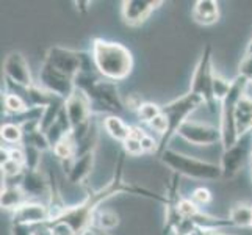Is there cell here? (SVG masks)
<instances>
[{"label": "cell", "mask_w": 252, "mask_h": 235, "mask_svg": "<svg viewBox=\"0 0 252 235\" xmlns=\"http://www.w3.org/2000/svg\"><path fill=\"white\" fill-rule=\"evenodd\" d=\"M124 163H126V154L121 152L118 155V160L115 165L113 177L107 182V184L97 190H88L86 198L82 202L75 204V205H67L63 215L50 223H64L75 232V235H86V234H90L91 228L94 226V216L99 210V205L102 202L108 201V199H111L113 196L121 195V193L152 199V201L161 202L163 205L166 204V196H161V195L147 190L144 187L126 182L124 180Z\"/></svg>", "instance_id": "obj_1"}, {"label": "cell", "mask_w": 252, "mask_h": 235, "mask_svg": "<svg viewBox=\"0 0 252 235\" xmlns=\"http://www.w3.org/2000/svg\"><path fill=\"white\" fill-rule=\"evenodd\" d=\"M75 88L80 90L88 98L94 116H121L126 111L124 99L121 98L118 85L103 78L97 72V69L82 71L75 77Z\"/></svg>", "instance_id": "obj_2"}, {"label": "cell", "mask_w": 252, "mask_h": 235, "mask_svg": "<svg viewBox=\"0 0 252 235\" xmlns=\"http://www.w3.org/2000/svg\"><path fill=\"white\" fill-rule=\"evenodd\" d=\"M90 54L97 72L110 82L124 80L133 71L132 52L121 42L94 38Z\"/></svg>", "instance_id": "obj_3"}, {"label": "cell", "mask_w": 252, "mask_h": 235, "mask_svg": "<svg viewBox=\"0 0 252 235\" xmlns=\"http://www.w3.org/2000/svg\"><path fill=\"white\" fill-rule=\"evenodd\" d=\"M158 157L172 171V174H179V176H185L196 180H216L222 177L220 165L194 159V157L172 151L169 147L166 151H163Z\"/></svg>", "instance_id": "obj_4"}, {"label": "cell", "mask_w": 252, "mask_h": 235, "mask_svg": "<svg viewBox=\"0 0 252 235\" xmlns=\"http://www.w3.org/2000/svg\"><path fill=\"white\" fill-rule=\"evenodd\" d=\"M249 80L243 75H237L232 80V88L229 94L225 96L224 101L220 105V129L222 135V151L229 149L235 141L238 140L237 134V123H235V113L240 99L246 94V90L249 86Z\"/></svg>", "instance_id": "obj_5"}, {"label": "cell", "mask_w": 252, "mask_h": 235, "mask_svg": "<svg viewBox=\"0 0 252 235\" xmlns=\"http://www.w3.org/2000/svg\"><path fill=\"white\" fill-rule=\"evenodd\" d=\"M202 105H205L204 101L193 93H187L177 99L164 103V105L161 107V110H163V115L166 116V121H168V130H166V134H164V136L160 138V149H158L157 155H160L163 151L168 149L169 141L177 135L179 129L187 123L191 113H194L199 107H202Z\"/></svg>", "instance_id": "obj_6"}, {"label": "cell", "mask_w": 252, "mask_h": 235, "mask_svg": "<svg viewBox=\"0 0 252 235\" xmlns=\"http://www.w3.org/2000/svg\"><path fill=\"white\" fill-rule=\"evenodd\" d=\"M42 63L50 66L52 69H55L58 72L74 78V80L82 71L95 69L90 52L75 50V49H69V47H63V46L49 47Z\"/></svg>", "instance_id": "obj_7"}, {"label": "cell", "mask_w": 252, "mask_h": 235, "mask_svg": "<svg viewBox=\"0 0 252 235\" xmlns=\"http://www.w3.org/2000/svg\"><path fill=\"white\" fill-rule=\"evenodd\" d=\"M212 46L207 44L202 50L201 57H199L193 77H191V85H189V93H193L196 96H199L205 107L210 110L212 113H216L220 103L215 99L213 94V77H215V71H213V63H212Z\"/></svg>", "instance_id": "obj_8"}, {"label": "cell", "mask_w": 252, "mask_h": 235, "mask_svg": "<svg viewBox=\"0 0 252 235\" xmlns=\"http://www.w3.org/2000/svg\"><path fill=\"white\" fill-rule=\"evenodd\" d=\"M252 159V132L238 136L232 147L222 151L221 155V171L224 179H233L245 168V165Z\"/></svg>", "instance_id": "obj_9"}, {"label": "cell", "mask_w": 252, "mask_h": 235, "mask_svg": "<svg viewBox=\"0 0 252 235\" xmlns=\"http://www.w3.org/2000/svg\"><path fill=\"white\" fill-rule=\"evenodd\" d=\"M177 136L193 146H213L222 141L220 126L204 124L191 119L179 129Z\"/></svg>", "instance_id": "obj_10"}, {"label": "cell", "mask_w": 252, "mask_h": 235, "mask_svg": "<svg viewBox=\"0 0 252 235\" xmlns=\"http://www.w3.org/2000/svg\"><path fill=\"white\" fill-rule=\"evenodd\" d=\"M166 204H164V224H163V234H174L179 226L184 221V216L180 213V176L179 174H172V177L166 188Z\"/></svg>", "instance_id": "obj_11"}, {"label": "cell", "mask_w": 252, "mask_h": 235, "mask_svg": "<svg viewBox=\"0 0 252 235\" xmlns=\"http://www.w3.org/2000/svg\"><path fill=\"white\" fill-rule=\"evenodd\" d=\"M38 85L42 90H46L47 93L54 94L63 101H67L77 90L74 78L55 71V69H52L50 66H47L44 63L41 65V69H39V83Z\"/></svg>", "instance_id": "obj_12"}, {"label": "cell", "mask_w": 252, "mask_h": 235, "mask_svg": "<svg viewBox=\"0 0 252 235\" xmlns=\"http://www.w3.org/2000/svg\"><path fill=\"white\" fill-rule=\"evenodd\" d=\"M3 78L6 82H11V83L19 85V86H25V88L36 85L33 82L27 58H25L24 54L19 50H13L5 57V60H3Z\"/></svg>", "instance_id": "obj_13"}, {"label": "cell", "mask_w": 252, "mask_h": 235, "mask_svg": "<svg viewBox=\"0 0 252 235\" xmlns=\"http://www.w3.org/2000/svg\"><path fill=\"white\" fill-rule=\"evenodd\" d=\"M163 3V0H124L121 2V17L128 27H140Z\"/></svg>", "instance_id": "obj_14"}, {"label": "cell", "mask_w": 252, "mask_h": 235, "mask_svg": "<svg viewBox=\"0 0 252 235\" xmlns=\"http://www.w3.org/2000/svg\"><path fill=\"white\" fill-rule=\"evenodd\" d=\"M64 110H66V115H67L69 121H71L72 130L86 124V123H90V121L94 118L90 101L80 90H75L71 98L64 102Z\"/></svg>", "instance_id": "obj_15"}, {"label": "cell", "mask_w": 252, "mask_h": 235, "mask_svg": "<svg viewBox=\"0 0 252 235\" xmlns=\"http://www.w3.org/2000/svg\"><path fill=\"white\" fill-rule=\"evenodd\" d=\"M50 221V210L47 204L27 201L21 205L17 210L13 212V223L11 224H25V226H34L41 223Z\"/></svg>", "instance_id": "obj_16"}, {"label": "cell", "mask_w": 252, "mask_h": 235, "mask_svg": "<svg viewBox=\"0 0 252 235\" xmlns=\"http://www.w3.org/2000/svg\"><path fill=\"white\" fill-rule=\"evenodd\" d=\"M21 188L25 191V195L30 198H39L50 193V182L49 176L46 177L39 169H25L24 176L19 180Z\"/></svg>", "instance_id": "obj_17"}, {"label": "cell", "mask_w": 252, "mask_h": 235, "mask_svg": "<svg viewBox=\"0 0 252 235\" xmlns=\"http://www.w3.org/2000/svg\"><path fill=\"white\" fill-rule=\"evenodd\" d=\"M191 19L204 27L216 24L220 21V3L215 0H197L191 10Z\"/></svg>", "instance_id": "obj_18"}, {"label": "cell", "mask_w": 252, "mask_h": 235, "mask_svg": "<svg viewBox=\"0 0 252 235\" xmlns=\"http://www.w3.org/2000/svg\"><path fill=\"white\" fill-rule=\"evenodd\" d=\"M94 160H95V152H88L85 155L77 157L72 162V165L66 171V177L71 184H83V182L90 177V174L94 168Z\"/></svg>", "instance_id": "obj_19"}, {"label": "cell", "mask_w": 252, "mask_h": 235, "mask_svg": "<svg viewBox=\"0 0 252 235\" xmlns=\"http://www.w3.org/2000/svg\"><path fill=\"white\" fill-rule=\"evenodd\" d=\"M27 201H30L25 191L21 188L19 184H5L2 187V193H0V205L5 210L14 212L21 205H24Z\"/></svg>", "instance_id": "obj_20"}, {"label": "cell", "mask_w": 252, "mask_h": 235, "mask_svg": "<svg viewBox=\"0 0 252 235\" xmlns=\"http://www.w3.org/2000/svg\"><path fill=\"white\" fill-rule=\"evenodd\" d=\"M235 123H237V134L238 136L252 132V98L245 94L240 99L235 113Z\"/></svg>", "instance_id": "obj_21"}, {"label": "cell", "mask_w": 252, "mask_h": 235, "mask_svg": "<svg viewBox=\"0 0 252 235\" xmlns=\"http://www.w3.org/2000/svg\"><path fill=\"white\" fill-rule=\"evenodd\" d=\"M102 127L113 138V140L119 141L121 144H123L130 135V126L126 123L123 118L116 116V115L103 118L102 119Z\"/></svg>", "instance_id": "obj_22"}, {"label": "cell", "mask_w": 252, "mask_h": 235, "mask_svg": "<svg viewBox=\"0 0 252 235\" xmlns=\"http://www.w3.org/2000/svg\"><path fill=\"white\" fill-rule=\"evenodd\" d=\"M71 134H72L71 121H69V118L66 115V110L63 108V111L60 113V116L57 118V121L47 129V132H46V136L49 140L50 147H54L57 143L62 141L64 136L71 135Z\"/></svg>", "instance_id": "obj_23"}, {"label": "cell", "mask_w": 252, "mask_h": 235, "mask_svg": "<svg viewBox=\"0 0 252 235\" xmlns=\"http://www.w3.org/2000/svg\"><path fill=\"white\" fill-rule=\"evenodd\" d=\"M229 220L235 228H251L252 224V204L237 202L229 212Z\"/></svg>", "instance_id": "obj_24"}, {"label": "cell", "mask_w": 252, "mask_h": 235, "mask_svg": "<svg viewBox=\"0 0 252 235\" xmlns=\"http://www.w3.org/2000/svg\"><path fill=\"white\" fill-rule=\"evenodd\" d=\"M2 105H3V110L6 115L10 116H19L22 113L29 111L30 107L27 105V102H25L19 94H14V93H3L2 96Z\"/></svg>", "instance_id": "obj_25"}, {"label": "cell", "mask_w": 252, "mask_h": 235, "mask_svg": "<svg viewBox=\"0 0 252 235\" xmlns=\"http://www.w3.org/2000/svg\"><path fill=\"white\" fill-rule=\"evenodd\" d=\"M0 136H2V143L10 146H22L24 141L22 127L16 123L2 124V127H0Z\"/></svg>", "instance_id": "obj_26"}, {"label": "cell", "mask_w": 252, "mask_h": 235, "mask_svg": "<svg viewBox=\"0 0 252 235\" xmlns=\"http://www.w3.org/2000/svg\"><path fill=\"white\" fill-rule=\"evenodd\" d=\"M118 224H119V216L118 213L111 210H100L99 208L97 213L94 216V226L102 231H111V229H115Z\"/></svg>", "instance_id": "obj_27"}, {"label": "cell", "mask_w": 252, "mask_h": 235, "mask_svg": "<svg viewBox=\"0 0 252 235\" xmlns=\"http://www.w3.org/2000/svg\"><path fill=\"white\" fill-rule=\"evenodd\" d=\"M0 168H2V177H3L5 182L11 180V179H16V177L21 180V177L24 176V172H25L24 165L17 163L14 160H10V159L0 165Z\"/></svg>", "instance_id": "obj_28"}, {"label": "cell", "mask_w": 252, "mask_h": 235, "mask_svg": "<svg viewBox=\"0 0 252 235\" xmlns=\"http://www.w3.org/2000/svg\"><path fill=\"white\" fill-rule=\"evenodd\" d=\"M161 113H163V110H161L160 105H157V103H154V102H144L143 107L136 111V115H138V118H140L141 123L151 124L155 118L161 115Z\"/></svg>", "instance_id": "obj_29"}, {"label": "cell", "mask_w": 252, "mask_h": 235, "mask_svg": "<svg viewBox=\"0 0 252 235\" xmlns=\"http://www.w3.org/2000/svg\"><path fill=\"white\" fill-rule=\"evenodd\" d=\"M232 88V80H225L221 75L215 74L213 77V94H215V99L218 101V103L221 105V102L224 101L225 96L229 94Z\"/></svg>", "instance_id": "obj_30"}, {"label": "cell", "mask_w": 252, "mask_h": 235, "mask_svg": "<svg viewBox=\"0 0 252 235\" xmlns=\"http://www.w3.org/2000/svg\"><path fill=\"white\" fill-rule=\"evenodd\" d=\"M25 151V169H39L41 165V151L30 146H22Z\"/></svg>", "instance_id": "obj_31"}, {"label": "cell", "mask_w": 252, "mask_h": 235, "mask_svg": "<svg viewBox=\"0 0 252 235\" xmlns=\"http://www.w3.org/2000/svg\"><path fill=\"white\" fill-rule=\"evenodd\" d=\"M191 201H193L194 204H197L199 207L210 204L212 202V193H210V190H207L204 187L196 188L193 193H191Z\"/></svg>", "instance_id": "obj_32"}, {"label": "cell", "mask_w": 252, "mask_h": 235, "mask_svg": "<svg viewBox=\"0 0 252 235\" xmlns=\"http://www.w3.org/2000/svg\"><path fill=\"white\" fill-rule=\"evenodd\" d=\"M123 152L126 155H130V157H138V155L144 154L141 141H138V140H135V138H130V136L123 143Z\"/></svg>", "instance_id": "obj_33"}, {"label": "cell", "mask_w": 252, "mask_h": 235, "mask_svg": "<svg viewBox=\"0 0 252 235\" xmlns=\"http://www.w3.org/2000/svg\"><path fill=\"white\" fill-rule=\"evenodd\" d=\"M146 101H143V98L138 93H132V94H127L124 98V105H126V110H130V111H138L143 103Z\"/></svg>", "instance_id": "obj_34"}, {"label": "cell", "mask_w": 252, "mask_h": 235, "mask_svg": "<svg viewBox=\"0 0 252 235\" xmlns=\"http://www.w3.org/2000/svg\"><path fill=\"white\" fill-rule=\"evenodd\" d=\"M141 146H143L144 154H158L160 141H157L152 135L147 134V135L143 138V140H141Z\"/></svg>", "instance_id": "obj_35"}, {"label": "cell", "mask_w": 252, "mask_h": 235, "mask_svg": "<svg viewBox=\"0 0 252 235\" xmlns=\"http://www.w3.org/2000/svg\"><path fill=\"white\" fill-rule=\"evenodd\" d=\"M147 126H149V127L154 130V132H157V134L160 135V138H161V136H164V134H166V130H168V121H166V116H164L163 113H161L160 116H157V118H155V119L152 121L151 124H147Z\"/></svg>", "instance_id": "obj_36"}, {"label": "cell", "mask_w": 252, "mask_h": 235, "mask_svg": "<svg viewBox=\"0 0 252 235\" xmlns=\"http://www.w3.org/2000/svg\"><path fill=\"white\" fill-rule=\"evenodd\" d=\"M238 75L246 77L248 80L252 78V55H245L238 66Z\"/></svg>", "instance_id": "obj_37"}, {"label": "cell", "mask_w": 252, "mask_h": 235, "mask_svg": "<svg viewBox=\"0 0 252 235\" xmlns=\"http://www.w3.org/2000/svg\"><path fill=\"white\" fill-rule=\"evenodd\" d=\"M32 234L33 235H54V228H52L50 221L34 224L32 226Z\"/></svg>", "instance_id": "obj_38"}, {"label": "cell", "mask_w": 252, "mask_h": 235, "mask_svg": "<svg viewBox=\"0 0 252 235\" xmlns=\"http://www.w3.org/2000/svg\"><path fill=\"white\" fill-rule=\"evenodd\" d=\"M54 228V235H75V232L64 223H50Z\"/></svg>", "instance_id": "obj_39"}, {"label": "cell", "mask_w": 252, "mask_h": 235, "mask_svg": "<svg viewBox=\"0 0 252 235\" xmlns=\"http://www.w3.org/2000/svg\"><path fill=\"white\" fill-rule=\"evenodd\" d=\"M11 235H33L32 234V226L11 224Z\"/></svg>", "instance_id": "obj_40"}, {"label": "cell", "mask_w": 252, "mask_h": 235, "mask_svg": "<svg viewBox=\"0 0 252 235\" xmlns=\"http://www.w3.org/2000/svg\"><path fill=\"white\" fill-rule=\"evenodd\" d=\"M191 235H225V234H221L218 229H196ZM241 235H249V234H241Z\"/></svg>", "instance_id": "obj_41"}, {"label": "cell", "mask_w": 252, "mask_h": 235, "mask_svg": "<svg viewBox=\"0 0 252 235\" xmlns=\"http://www.w3.org/2000/svg\"><path fill=\"white\" fill-rule=\"evenodd\" d=\"M74 5H77V10H79L80 13H88V10L91 8L93 2H90V0H85V2H74Z\"/></svg>", "instance_id": "obj_42"}, {"label": "cell", "mask_w": 252, "mask_h": 235, "mask_svg": "<svg viewBox=\"0 0 252 235\" xmlns=\"http://www.w3.org/2000/svg\"><path fill=\"white\" fill-rule=\"evenodd\" d=\"M90 234H91V235H110L108 231H102V229H99V228H95V226H93L91 231H90Z\"/></svg>", "instance_id": "obj_43"}, {"label": "cell", "mask_w": 252, "mask_h": 235, "mask_svg": "<svg viewBox=\"0 0 252 235\" xmlns=\"http://www.w3.org/2000/svg\"><path fill=\"white\" fill-rule=\"evenodd\" d=\"M245 55H252V38H251V41L248 42V47H246Z\"/></svg>", "instance_id": "obj_44"}, {"label": "cell", "mask_w": 252, "mask_h": 235, "mask_svg": "<svg viewBox=\"0 0 252 235\" xmlns=\"http://www.w3.org/2000/svg\"><path fill=\"white\" fill-rule=\"evenodd\" d=\"M251 229H252V224H251Z\"/></svg>", "instance_id": "obj_45"}]
</instances>
